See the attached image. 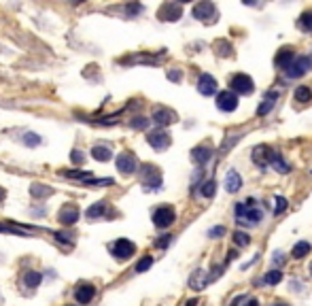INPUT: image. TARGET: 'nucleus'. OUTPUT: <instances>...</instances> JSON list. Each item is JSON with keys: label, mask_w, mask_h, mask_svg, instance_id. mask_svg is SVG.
I'll list each match as a JSON object with an SVG mask.
<instances>
[{"label": "nucleus", "mask_w": 312, "mask_h": 306, "mask_svg": "<svg viewBox=\"0 0 312 306\" xmlns=\"http://www.w3.org/2000/svg\"><path fill=\"white\" fill-rule=\"evenodd\" d=\"M276 100H278V92H267L265 98L261 100V104H259V109H257V115H259V117L267 115V113H270V111L274 109Z\"/></svg>", "instance_id": "18"}, {"label": "nucleus", "mask_w": 312, "mask_h": 306, "mask_svg": "<svg viewBox=\"0 0 312 306\" xmlns=\"http://www.w3.org/2000/svg\"><path fill=\"white\" fill-rule=\"evenodd\" d=\"M270 164L276 168V173H280V175H284V173H289V164L282 160V156L280 153H272V160H270Z\"/></svg>", "instance_id": "25"}, {"label": "nucleus", "mask_w": 312, "mask_h": 306, "mask_svg": "<svg viewBox=\"0 0 312 306\" xmlns=\"http://www.w3.org/2000/svg\"><path fill=\"white\" fill-rule=\"evenodd\" d=\"M142 177V187L145 192H157L162 187V175H159V168H155L153 164H145L140 170Z\"/></svg>", "instance_id": "2"}, {"label": "nucleus", "mask_w": 312, "mask_h": 306, "mask_svg": "<svg viewBox=\"0 0 312 306\" xmlns=\"http://www.w3.org/2000/svg\"><path fill=\"white\" fill-rule=\"evenodd\" d=\"M147 140H149V145L153 147V149H157V151H164V149L170 147V134L164 132V130L151 132L149 136H147Z\"/></svg>", "instance_id": "10"}, {"label": "nucleus", "mask_w": 312, "mask_h": 306, "mask_svg": "<svg viewBox=\"0 0 312 306\" xmlns=\"http://www.w3.org/2000/svg\"><path fill=\"white\" fill-rule=\"evenodd\" d=\"M217 9L212 3H200V5H195L193 7V17L195 20H200V22H206V24H212V22H217Z\"/></svg>", "instance_id": "7"}, {"label": "nucleus", "mask_w": 312, "mask_h": 306, "mask_svg": "<svg viewBox=\"0 0 312 306\" xmlns=\"http://www.w3.org/2000/svg\"><path fill=\"white\" fill-rule=\"evenodd\" d=\"M208 236H210V238H221V236H225V228H223V226L210 228V230H208Z\"/></svg>", "instance_id": "38"}, {"label": "nucleus", "mask_w": 312, "mask_h": 306, "mask_svg": "<svg viewBox=\"0 0 312 306\" xmlns=\"http://www.w3.org/2000/svg\"><path fill=\"white\" fill-rule=\"evenodd\" d=\"M310 272H312V266H310Z\"/></svg>", "instance_id": "48"}, {"label": "nucleus", "mask_w": 312, "mask_h": 306, "mask_svg": "<svg viewBox=\"0 0 312 306\" xmlns=\"http://www.w3.org/2000/svg\"><path fill=\"white\" fill-rule=\"evenodd\" d=\"M41 281H43L41 272H34V270H30V272L24 274V285L30 287V289H37V287L41 285Z\"/></svg>", "instance_id": "23"}, {"label": "nucleus", "mask_w": 312, "mask_h": 306, "mask_svg": "<svg viewBox=\"0 0 312 306\" xmlns=\"http://www.w3.org/2000/svg\"><path fill=\"white\" fill-rule=\"evenodd\" d=\"M274 306H289V304H274Z\"/></svg>", "instance_id": "47"}, {"label": "nucleus", "mask_w": 312, "mask_h": 306, "mask_svg": "<svg viewBox=\"0 0 312 306\" xmlns=\"http://www.w3.org/2000/svg\"><path fill=\"white\" fill-rule=\"evenodd\" d=\"M170 240H172V236H162V240H157L155 245L157 247H168V245H170Z\"/></svg>", "instance_id": "40"}, {"label": "nucleus", "mask_w": 312, "mask_h": 306, "mask_svg": "<svg viewBox=\"0 0 312 306\" xmlns=\"http://www.w3.org/2000/svg\"><path fill=\"white\" fill-rule=\"evenodd\" d=\"M229 85H231L229 92H234V94H244V96H248V94L255 92L253 79L248 77V75H234V77H231V81H229Z\"/></svg>", "instance_id": "5"}, {"label": "nucleus", "mask_w": 312, "mask_h": 306, "mask_svg": "<svg viewBox=\"0 0 312 306\" xmlns=\"http://www.w3.org/2000/svg\"><path fill=\"white\" fill-rule=\"evenodd\" d=\"M198 304V300H191V302H187V306H195Z\"/></svg>", "instance_id": "46"}, {"label": "nucleus", "mask_w": 312, "mask_h": 306, "mask_svg": "<svg viewBox=\"0 0 312 306\" xmlns=\"http://www.w3.org/2000/svg\"><path fill=\"white\" fill-rule=\"evenodd\" d=\"M106 211H109V202H96L92 209H87V217L89 219H98V217H104Z\"/></svg>", "instance_id": "22"}, {"label": "nucleus", "mask_w": 312, "mask_h": 306, "mask_svg": "<svg viewBox=\"0 0 312 306\" xmlns=\"http://www.w3.org/2000/svg\"><path fill=\"white\" fill-rule=\"evenodd\" d=\"M73 160L77 162V164H81V162H83V156H81V151H73Z\"/></svg>", "instance_id": "43"}, {"label": "nucleus", "mask_w": 312, "mask_h": 306, "mask_svg": "<svg viewBox=\"0 0 312 306\" xmlns=\"http://www.w3.org/2000/svg\"><path fill=\"white\" fill-rule=\"evenodd\" d=\"M276 204H278V206H276V211H274L276 215H280L284 209H287V200H284V198H280V196L276 198Z\"/></svg>", "instance_id": "39"}, {"label": "nucleus", "mask_w": 312, "mask_h": 306, "mask_svg": "<svg viewBox=\"0 0 312 306\" xmlns=\"http://www.w3.org/2000/svg\"><path fill=\"white\" fill-rule=\"evenodd\" d=\"M310 68H312V58L299 56V58H295V60L291 62V66L284 70V73H287L289 79H297V77H304Z\"/></svg>", "instance_id": "3"}, {"label": "nucleus", "mask_w": 312, "mask_h": 306, "mask_svg": "<svg viewBox=\"0 0 312 306\" xmlns=\"http://www.w3.org/2000/svg\"><path fill=\"white\" fill-rule=\"evenodd\" d=\"M217 106L221 111H225V113L236 111L238 109V96L234 92H229V89H225V92H221L217 96Z\"/></svg>", "instance_id": "8"}, {"label": "nucleus", "mask_w": 312, "mask_h": 306, "mask_svg": "<svg viewBox=\"0 0 312 306\" xmlns=\"http://www.w3.org/2000/svg\"><path fill=\"white\" fill-rule=\"evenodd\" d=\"M168 77H170V81H181V73H178V70H172V73H168Z\"/></svg>", "instance_id": "42"}, {"label": "nucleus", "mask_w": 312, "mask_h": 306, "mask_svg": "<svg viewBox=\"0 0 312 306\" xmlns=\"http://www.w3.org/2000/svg\"><path fill=\"white\" fill-rule=\"evenodd\" d=\"M153 121H155L157 125H170V123L176 121V113L170 111V109H157V111L153 113Z\"/></svg>", "instance_id": "17"}, {"label": "nucleus", "mask_w": 312, "mask_h": 306, "mask_svg": "<svg viewBox=\"0 0 312 306\" xmlns=\"http://www.w3.org/2000/svg\"><path fill=\"white\" fill-rule=\"evenodd\" d=\"M310 253V245H308V242L306 240H301V242H297V245L295 247H293V251H291V255L293 257H306Z\"/></svg>", "instance_id": "28"}, {"label": "nucleus", "mask_w": 312, "mask_h": 306, "mask_svg": "<svg viewBox=\"0 0 312 306\" xmlns=\"http://www.w3.org/2000/svg\"><path fill=\"white\" fill-rule=\"evenodd\" d=\"M263 217V213L255 206V200L251 198V200H246V202H238L236 206V219L240 226H257V223L261 221Z\"/></svg>", "instance_id": "1"}, {"label": "nucleus", "mask_w": 312, "mask_h": 306, "mask_svg": "<svg viewBox=\"0 0 312 306\" xmlns=\"http://www.w3.org/2000/svg\"><path fill=\"white\" fill-rule=\"evenodd\" d=\"M0 232H9V234H22V236H28L32 228H22V226H9V223H0Z\"/></svg>", "instance_id": "26"}, {"label": "nucleus", "mask_w": 312, "mask_h": 306, "mask_svg": "<svg viewBox=\"0 0 312 306\" xmlns=\"http://www.w3.org/2000/svg\"><path fill=\"white\" fill-rule=\"evenodd\" d=\"M198 92L202 96H212L217 92V79L212 75H202L198 79Z\"/></svg>", "instance_id": "12"}, {"label": "nucleus", "mask_w": 312, "mask_h": 306, "mask_svg": "<svg viewBox=\"0 0 312 306\" xmlns=\"http://www.w3.org/2000/svg\"><path fill=\"white\" fill-rule=\"evenodd\" d=\"M272 153H274V149H272V147H267V145H259V147H255V149H253V162H255V164L259 166V168L270 166Z\"/></svg>", "instance_id": "11"}, {"label": "nucleus", "mask_w": 312, "mask_h": 306, "mask_svg": "<svg viewBox=\"0 0 312 306\" xmlns=\"http://www.w3.org/2000/svg\"><path fill=\"white\" fill-rule=\"evenodd\" d=\"M111 253L117 259H130L134 253H136V245L128 238H119L111 245Z\"/></svg>", "instance_id": "4"}, {"label": "nucleus", "mask_w": 312, "mask_h": 306, "mask_svg": "<svg viewBox=\"0 0 312 306\" xmlns=\"http://www.w3.org/2000/svg\"><path fill=\"white\" fill-rule=\"evenodd\" d=\"M293 60H295V53H293V49H291V47H284V49H280L278 53H276L274 64H276V68L287 70V68L291 66V62H293Z\"/></svg>", "instance_id": "14"}, {"label": "nucleus", "mask_w": 312, "mask_h": 306, "mask_svg": "<svg viewBox=\"0 0 312 306\" xmlns=\"http://www.w3.org/2000/svg\"><path fill=\"white\" fill-rule=\"evenodd\" d=\"M210 158H212V149L206 147V145L195 147L191 151V160L195 162V164H206V162H210Z\"/></svg>", "instance_id": "19"}, {"label": "nucleus", "mask_w": 312, "mask_h": 306, "mask_svg": "<svg viewBox=\"0 0 312 306\" xmlns=\"http://www.w3.org/2000/svg\"><path fill=\"white\" fill-rule=\"evenodd\" d=\"M310 98H312V92H310L306 85H299L295 89V100L297 102H310Z\"/></svg>", "instance_id": "31"}, {"label": "nucleus", "mask_w": 312, "mask_h": 306, "mask_svg": "<svg viewBox=\"0 0 312 306\" xmlns=\"http://www.w3.org/2000/svg\"><path fill=\"white\" fill-rule=\"evenodd\" d=\"M282 281V272L280 270H270V272H265L263 276V283L265 285H276V283H280Z\"/></svg>", "instance_id": "29"}, {"label": "nucleus", "mask_w": 312, "mask_h": 306, "mask_svg": "<svg viewBox=\"0 0 312 306\" xmlns=\"http://www.w3.org/2000/svg\"><path fill=\"white\" fill-rule=\"evenodd\" d=\"M64 175L70 177V179H81V181H85V183L92 181V173H87V170H68V173H64Z\"/></svg>", "instance_id": "30"}, {"label": "nucleus", "mask_w": 312, "mask_h": 306, "mask_svg": "<svg viewBox=\"0 0 312 306\" xmlns=\"http://www.w3.org/2000/svg\"><path fill=\"white\" fill-rule=\"evenodd\" d=\"M94 295H96V287L94 285H89V283H81L75 289V298L79 304H87V302H92L94 300Z\"/></svg>", "instance_id": "13"}, {"label": "nucleus", "mask_w": 312, "mask_h": 306, "mask_svg": "<svg viewBox=\"0 0 312 306\" xmlns=\"http://www.w3.org/2000/svg\"><path fill=\"white\" fill-rule=\"evenodd\" d=\"M92 158H94V160H98V162H109V160L113 158V153H111V149H109V147L98 145V147H94V149H92Z\"/></svg>", "instance_id": "24"}, {"label": "nucleus", "mask_w": 312, "mask_h": 306, "mask_svg": "<svg viewBox=\"0 0 312 306\" xmlns=\"http://www.w3.org/2000/svg\"><path fill=\"white\" fill-rule=\"evenodd\" d=\"M130 125H132V128L142 130V128H147V125H149V119H145V117H136V119L130 121Z\"/></svg>", "instance_id": "37"}, {"label": "nucleus", "mask_w": 312, "mask_h": 306, "mask_svg": "<svg viewBox=\"0 0 312 306\" xmlns=\"http://www.w3.org/2000/svg\"><path fill=\"white\" fill-rule=\"evenodd\" d=\"M77 219H79V209H77V206H64V209L60 211V215H58V221H62L64 226H75Z\"/></svg>", "instance_id": "16"}, {"label": "nucleus", "mask_w": 312, "mask_h": 306, "mask_svg": "<svg viewBox=\"0 0 312 306\" xmlns=\"http://www.w3.org/2000/svg\"><path fill=\"white\" fill-rule=\"evenodd\" d=\"M215 192H217V183L215 181H206L202 185V190H200V194L204 198H212V196H215Z\"/></svg>", "instance_id": "33"}, {"label": "nucleus", "mask_w": 312, "mask_h": 306, "mask_svg": "<svg viewBox=\"0 0 312 306\" xmlns=\"http://www.w3.org/2000/svg\"><path fill=\"white\" fill-rule=\"evenodd\" d=\"M234 242L238 247H246L248 242H251V238H248V234H244V232H234Z\"/></svg>", "instance_id": "34"}, {"label": "nucleus", "mask_w": 312, "mask_h": 306, "mask_svg": "<svg viewBox=\"0 0 312 306\" xmlns=\"http://www.w3.org/2000/svg\"><path fill=\"white\" fill-rule=\"evenodd\" d=\"M208 283H210V278H208V276H204L202 270H195L193 276L189 278V285L193 287V289H204V287H206Z\"/></svg>", "instance_id": "21"}, {"label": "nucleus", "mask_w": 312, "mask_h": 306, "mask_svg": "<svg viewBox=\"0 0 312 306\" xmlns=\"http://www.w3.org/2000/svg\"><path fill=\"white\" fill-rule=\"evenodd\" d=\"M181 13H183V9H181V5H164L162 9H159V20H166V22H176L178 17H181Z\"/></svg>", "instance_id": "15"}, {"label": "nucleus", "mask_w": 312, "mask_h": 306, "mask_svg": "<svg viewBox=\"0 0 312 306\" xmlns=\"http://www.w3.org/2000/svg\"><path fill=\"white\" fill-rule=\"evenodd\" d=\"M5 196H7V192L3 190V187H0V204H3V200H5Z\"/></svg>", "instance_id": "45"}, {"label": "nucleus", "mask_w": 312, "mask_h": 306, "mask_svg": "<svg viewBox=\"0 0 312 306\" xmlns=\"http://www.w3.org/2000/svg\"><path fill=\"white\" fill-rule=\"evenodd\" d=\"M244 306H259V302H257L255 298H251V300H246V302H244Z\"/></svg>", "instance_id": "44"}, {"label": "nucleus", "mask_w": 312, "mask_h": 306, "mask_svg": "<svg viewBox=\"0 0 312 306\" xmlns=\"http://www.w3.org/2000/svg\"><path fill=\"white\" fill-rule=\"evenodd\" d=\"M30 194H32L34 198H47V196L53 194V190H51V187H47V185L34 183V185H32V190H30Z\"/></svg>", "instance_id": "27"}, {"label": "nucleus", "mask_w": 312, "mask_h": 306, "mask_svg": "<svg viewBox=\"0 0 312 306\" xmlns=\"http://www.w3.org/2000/svg\"><path fill=\"white\" fill-rule=\"evenodd\" d=\"M24 142H26V145H28V147H37L39 145V142H41V138H39V134H26V136H24Z\"/></svg>", "instance_id": "36"}, {"label": "nucleus", "mask_w": 312, "mask_h": 306, "mask_svg": "<svg viewBox=\"0 0 312 306\" xmlns=\"http://www.w3.org/2000/svg\"><path fill=\"white\" fill-rule=\"evenodd\" d=\"M274 262H276V264L284 262V253H280V251H276V253H274Z\"/></svg>", "instance_id": "41"}, {"label": "nucleus", "mask_w": 312, "mask_h": 306, "mask_svg": "<svg viewBox=\"0 0 312 306\" xmlns=\"http://www.w3.org/2000/svg\"><path fill=\"white\" fill-rule=\"evenodd\" d=\"M297 26L301 30H306V32H312V11H306L304 15L299 17V22H297Z\"/></svg>", "instance_id": "32"}, {"label": "nucleus", "mask_w": 312, "mask_h": 306, "mask_svg": "<svg viewBox=\"0 0 312 306\" xmlns=\"http://www.w3.org/2000/svg\"><path fill=\"white\" fill-rule=\"evenodd\" d=\"M240 187H242V179H240V175L236 173V170H229V173L225 175V190L229 194H236Z\"/></svg>", "instance_id": "20"}, {"label": "nucleus", "mask_w": 312, "mask_h": 306, "mask_svg": "<svg viewBox=\"0 0 312 306\" xmlns=\"http://www.w3.org/2000/svg\"><path fill=\"white\" fill-rule=\"evenodd\" d=\"M117 168L121 170L123 175H132V173H136V168H138V160L134 153H121V156L117 158Z\"/></svg>", "instance_id": "9"}, {"label": "nucleus", "mask_w": 312, "mask_h": 306, "mask_svg": "<svg viewBox=\"0 0 312 306\" xmlns=\"http://www.w3.org/2000/svg\"><path fill=\"white\" fill-rule=\"evenodd\" d=\"M151 264H153V257H151V255L142 257L140 262H138V266H136V272H145V270H149V268H151Z\"/></svg>", "instance_id": "35"}, {"label": "nucleus", "mask_w": 312, "mask_h": 306, "mask_svg": "<svg viewBox=\"0 0 312 306\" xmlns=\"http://www.w3.org/2000/svg\"><path fill=\"white\" fill-rule=\"evenodd\" d=\"M176 219V213L172 206H159V209L153 213V223H155V228L159 230H164V228H170L172 223Z\"/></svg>", "instance_id": "6"}]
</instances>
